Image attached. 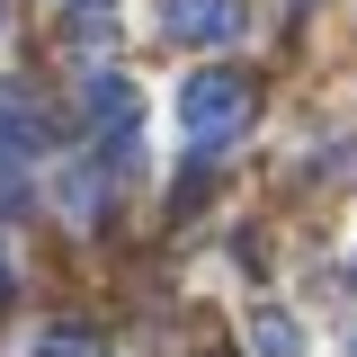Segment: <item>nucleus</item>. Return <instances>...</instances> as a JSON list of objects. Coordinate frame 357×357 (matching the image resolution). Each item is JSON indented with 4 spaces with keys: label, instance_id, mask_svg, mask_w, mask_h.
Masks as SVG:
<instances>
[{
    "label": "nucleus",
    "instance_id": "1",
    "mask_svg": "<svg viewBox=\"0 0 357 357\" xmlns=\"http://www.w3.org/2000/svg\"><path fill=\"white\" fill-rule=\"evenodd\" d=\"M170 116H178V134L197 152H223L232 134H250V116H259V81L241 63H206V72H188L170 89Z\"/></svg>",
    "mask_w": 357,
    "mask_h": 357
},
{
    "label": "nucleus",
    "instance_id": "2",
    "mask_svg": "<svg viewBox=\"0 0 357 357\" xmlns=\"http://www.w3.org/2000/svg\"><path fill=\"white\" fill-rule=\"evenodd\" d=\"M81 116H89V134H107V152L126 161V152H134V116H143V98H134L126 72H89V81H81Z\"/></svg>",
    "mask_w": 357,
    "mask_h": 357
},
{
    "label": "nucleus",
    "instance_id": "3",
    "mask_svg": "<svg viewBox=\"0 0 357 357\" xmlns=\"http://www.w3.org/2000/svg\"><path fill=\"white\" fill-rule=\"evenodd\" d=\"M241 340H250V357H312V331L295 304H277V295H259V304L241 312Z\"/></svg>",
    "mask_w": 357,
    "mask_h": 357
},
{
    "label": "nucleus",
    "instance_id": "4",
    "mask_svg": "<svg viewBox=\"0 0 357 357\" xmlns=\"http://www.w3.org/2000/svg\"><path fill=\"white\" fill-rule=\"evenodd\" d=\"M152 9H161V36H178V45H232L241 36L232 0H152Z\"/></svg>",
    "mask_w": 357,
    "mask_h": 357
},
{
    "label": "nucleus",
    "instance_id": "5",
    "mask_svg": "<svg viewBox=\"0 0 357 357\" xmlns=\"http://www.w3.org/2000/svg\"><path fill=\"white\" fill-rule=\"evenodd\" d=\"M27 357H107V340L89 321H36L27 331Z\"/></svg>",
    "mask_w": 357,
    "mask_h": 357
},
{
    "label": "nucleus",
    "instance_id": "6",
    "mask_svg": "<svg viewBox=\"0 0 357 357\" xmlns=\"http://www.w3.org/2000/svg\"><path fill=\"white\" fill-rule=\"evenodd\" d=\"M54 197H63V215H98V206H107V188H98V170H81V161L63 170V188H54Z\"/></svg>",
    "mask_w": 357,
    "mask_h": 357
},
{
    "label": "nucleus",
    "instance_id": "7",
    "mask_svg": "<svg viewBox=\"0 0 357 357\" xmlns=\"http://www.w3.org/2000/svg\"><path fill=\"white\" fill-rule=\"evenodd\" d=\"M9 286H18V259H9V241H0V295H9Z\"/></svg>",
    "mask_w": 357,
    "mask_h": 357
},
{
    "label": "nucleus",
    "instance_id": "8",
    "mask_svg": "<svg viewBox=\"0 0 357 357\" xmlns=\"http://www.w3.org/2000/svg\"><path fill=\"white\" fill-rule=\"evenodd\" d=\"M0 27H9V0H0Z\"/></svg>",
    "mask_w": 357,
    "mask_h": 357
},
{
    "label": "nucleus",
    "instance_id": "9",
    "mask_svg": "<svg viewBox=\"0 0 357 357\" xmlns=\"http://www.w3.org/2000/svg\"><path fill=\"white\" fill-rule=\"evenodd\" d=\"M349 268H357V259H349Z\"/></svg>",
    "mask_w": 357,
    "mask_h": 357
}]
</instances>
